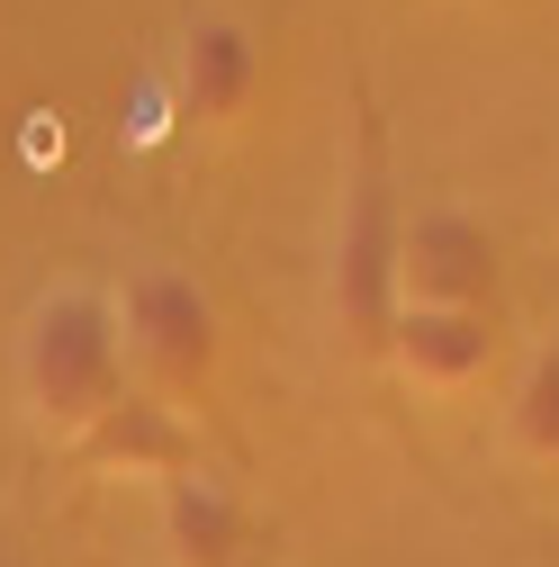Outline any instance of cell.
I'll return each instance as SVG.
<instances>
[{
  "label": "cell",
  "instance_id": "ba28073f",
  "mask_svg": "<svg viewBox=\"0 0 559 567\" xmlns=\"http://www.w3.org/2000/svg\"><path fill=\"white\" fill-rule=\"evenodd\" d=\"M244 540H253V514H244V495L217 468H181L163 486V549H172V567H235Z\"/></svg>",
  "mask_w": 559,
  "mask_h": 567
},
{
  "label": "cell",
  "instance_id": "6da1fadb",
  "mask_svg": "<svg viewBox=\"0 0 559 567\" xmlns=\"http://www.w3.org/2000/svg\"><path fill=\"white\" fill-rule=\"evenodd\" d=\"M126 388H135V361H126L118 298L91 289V279L45 289L28 307V324H19V396H28V414L54 442H82Z\"/></svg>",
  "mask_w": 559,
  "mask_h": 567
},
{
  "label": "cell",
  "instance_id": "30bf717a",
  "mask_svg": "<svg viewBox=\"0 0 559 567\" xmlns=\"http://www.w3.org/2000/svg\"><path fill=\"white\" fill-rule=\"evenodd\" d=\"M28 163H63V126H45V117L28 126Z\"/></svg>",
  "mask_w": 559,
  "mask_h": 567
},
{
  "label": "cell",
  "instance_id": "7a4b0ae2",
  "mask_svg": "<svg viewBox=\"0 0 559 567\" xmlns=\"http://www.w3.org/2000/svg\"><path fill=\"white\" fill-rule=\"evenodd\" d=\"M118 324H126L135 388H154V396H172V405H199L207 388H217L226 324H217V298L199 289V270L145 261V270L118 289Z\"/></svg>",
  "mask_w": 559,
  "mask_h": 567
},
{
  "label": "cell",
  "instance_id": "5b68a950",
  "mask_svg": "<svg viewBox=\"0 0 559 567\" xmlns=\"http://www.w3.org/2000/svg\"><path fill=\"white\" fill-rule=\"evenodd\" d=\"M172 100H181V126L235 135L262 109V45H253V28L226 19V10H199L181 28V54H172Z\"/></svg>",
  "mask_w": 559,
  "mask_h": 567
},
{
  "label": "cell",
  "instance_id": "9c48e42d",
  "mask_svg": "<svg viewBox=\"0 0 559 567\" xmlns=\"http://www.w3.org/2000/svg\"><path fill=\"white\" fill-rule=\"evenodd\" d=\"M506 451L524 468L559 477V342H541L532 361L515 370V388H506Z\"/></svg>",
  "mask_w": 559,
  "mask_h": 567
},
{
  "label": "cell",
  "instance_id": "3957f363",
  "mask_svg": "<svg viewBox=\"0 0 559 567\" xmlns=\"http://www.w3.org/2000/svg\"><path fill=\"white\" fill-rule=\"evenodd\" d=\"M397 198H388V181L362 163V181H353V198H343V244H334V316H343V333H353L362 351H388V324H397Z\"/></svg>",
  "mask_w": 559,
  "mask_h": 567
},
{
  "label": "cell",
  "instance_id": "52a82bcc",
  "mask_svg": "<svg viewBox=\"0 0 559 567\" xmlns=\"http://www.w3.org/2000/svg\"><path fill=\"white\" fill-rule=\"evenodd\" d=\"M73 451H82L91 468H109V477H154V486H172L181 468H199V423H190V405H172V396H154V388H126Z\"/></svg>",
  "mask_w": 559,
  "mask_h": 567
},
{
  "label": "cell",
  "instance_id": "8992f818",
  "mask_svg": "<svg viewBox=\"0 0 559 567\" xmlns=\"http://www.w3.org/2000/svg\"><path fill=\"white\" fill-rule=\"evenodd\" d=\"M379 361L415 396H478L497 370V333H487V307H397Z\"/></svg>",
  "mask_w": 559,
  "mask_h": 567
},
{
  "label": "cell",
  "instance_id": "277c9868",
  "mask_svg": "<svg viewBox=\"0 0 559 567\" xmlns=\"http://www.w3.org/2000/svg\"><path fill=\"white\" fill-rule=\"evenodd\" d=\"M397 298L406 307H487L497 298V235L469 207H415L397 226Z\"/></svg>",
  "mask_w": 559,
  "mask_h": 567
}]
</instances>
